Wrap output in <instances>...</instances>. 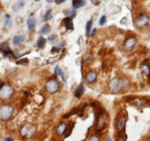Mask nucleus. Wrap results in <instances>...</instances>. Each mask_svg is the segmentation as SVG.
Listing matches in <instances>:
<instances>
[{"label":"nucleus","instance_id":"obj_11","mask_svg":"<svg viewBox=\"0 0 150 141\" xmlns=\"http://www.w3.org/2000/svg\"><path fill=\"white\" fill-rule=\"evenodd\" d=\"M24 39H26V36L24 35H16L13 37V39H12V43H13V45L14 46H17V45H20L21 43H23L24 42Z\"/></svg>","mask_w":150,"mask_h":141},{"label":"nucleus","instance_id":"obj_17","mask_svg":"<svg viewBox=\"0 0 150 141\" xmlns=\"http://www.w3.org/2000/svg\"><path fill=\"white\" fill-rule=\"evenodd\" d=\"M3 27L6 29H9L12 27V17L9 15H5L3 17Z\"/></svg>","mask_w":150,"mask_h":141},{"label":"nucleus","instance_id":"obj_29","mask_svg":"<svg viewBox=\"0 0 150 141\" xmlns=\"http://www.w3.org/2000/svg\"><path fill=\"white\" fill-rule=\"evenodd\" d=\"M89 141H100V139H99V137H98L97 134H92V135L90 137Z\"/></svg>","mask_w":150,"mask_h":141},{"label":"nucleus","instance_id":"obj_1","mask_svg":"<svg viewBox=\"0 0 150 141\" xmlns=\"http://www.w3.org/2000/svg\"><path fill=\"white\" fill-rule=\"evenodd\" d=\"M14 113V106L10 104H2L0 106V120L7 121L12 118Z\"/></svg>","mask_w":150,"mask_h":141},{"label":"nucleus","instance_id":"obj_32","mask_svg":"<svg viewBox=\"0 0 150 141\" xmlns=\"http://www.w3.org/2000/svg\"><path fill=\"white\" fill-rule=\"evenodd\" d=\"M56 38H57L56 36H54V35H52V36H51V37H50V38H49V42H50V43H53V40H54Z\"/></svg>","mask_w":150,"mask_h":141},{"label":"nucleus","instance_id":"obj_12","mask_svg":"<svg viewBox=\"0 0 150 141\" xmlns=\"http://www.w3.org/2000/svg\"><path fill=\"white\" fill-rule=\"evenodd\" d=\"M27 24H28V29H29L30 31H33L35 30V28H36V19L32 15H30L29 17H28Z\"/></svg>","mask_w":150,"mask_h":141},{"label":"nucleus","instance_id":"obj_15","mask_svg":"<svg viewBox=\"0 0 150 141\" xmlns=\"http://www.w3.org/2000/svg\"><path fill=\"white\" fill-rule=\"evenodd\" d=\"M66 130H67V125L65 123H60L59 125L57 126V133H58V135H63L65 132H66Z\"/></svg>","mask_w":150,"mask_h":141},{"label":"nucleus","instance_id":"obj_3","mask_svg":"<svg viewBox=\"0 0 150 141\" xmlns=\"http://www.w3.org/2000/svg\"><path fill=\"white\" fill-rule=\"evenodd\" d=\"M106 119H107V117H106V114H105L104 110H100V111H98V112H97V123H96V128H97V131H98V132H99V131H103V130L105 128V126H106Z\"/></svg>","mask_w":150,"mask_h":141},{"label":"nucleus","instance_id":"obj_5","mask_svg":"<svg viewBox=\"0 0 150 141\" xmlns=\"http://www.w3.org/2000/svg\"><path fill=\"white\" fill-rule=\"evenodd\" d=\"M36 132V127L32 124H26L21 127V135L23 138H31Z\"/></svg>","mask_w":150,"mask_h":141},{"label":"nucleus","instance_id":"obj_13","mask_svg":"<svg viewBox=\"0 0 150 141\" xmlns=\"http://www.w3.org/2000/svg\"><path fill=\"white\" fill-rule=\"evenodd\" d=\"M62 24L66 27L67 30H73V29H74L73 21H72V19H69V17H65V19L62 20Z\"/></svg>","mask_w":150,"mask_h":141},{"label":"nucleus","instance_id":"obj_36","mask_svg":"<svg viewBox=\"0 0 150 141\" xmlns=\"http://www.w3.org/2000/svg\"><path fill=\"white\" fill-rule=\"evenodd\" d=\"M107 141H111V139H110V138H109V140H107Z\"/></svg>","mask_w":150,"mask_h":141},{"label":"nucleus","instance_id":"obj_22","mask_svg":"<svg viewBox=\"0 0 150 141\" xmlns=\"http://www.w3.org/2000/svg\"><path fill=\"white\" fill-rule=\"evenodd\" d=\"M16 64H17V65H24V66H27V65L29 64V60H28L27 58H22V59H20V60H16Z\"/></svg>","mask_w":150,"mask_h":141},{"label":"nucleus","instance_id":"obj_35","mask_svg":"<svg viewBox=\"0 0 150 141\" xmlns=\"http://www.w3.org/2000/svg\"><path fill=\"white\" fill-rule=\"evenodd\" d=\"M2 84H3V82H2V81H1V80H0V87H1V86H2Z\"/></svg>","mask_w":150,"mask_h":141},{"label":"nucleus","instance_id":"obj_19","mask_svg":"<svg viewBox=\"0 0 150 141\" xmlns=\"http://www.w3.org/2000/svg\"><path fill=\"white\" fill-rule=\"evenodd\" d=\"M0 51H1L3 54L10 51L9 45H8V43H7V42H3V43H1V44H0Z\"/></svg>","mask_w":150,"mask_h":141},{"label":"nucleus","instance_id":"obj_20","mask_svg":"<svg viewBox=\"0 0 150 141\" xmlns=\"http://www.w3.org/2000/svg\"><path fill=\"white\" fill-rule=\"evenodd\" d=\"M45 44H46V39L44 38V37H38V39H37V46L39 47V49H44L45 47Z\"/></svg>","mask_w":150,"mask_h":141},{"label":"nucleus","instance_id":"obj_26","mask_svg":"<svg viewBox=\"0 0 150 141\" xmlns=\"http://www.w3.org/2000/svg\"><path fill=\"white\" fill-rule=\"evenodd\" d=\"M91 24H92V21L89 20L88 22H87V26H86V31H87V36L90 35V29H91Z\"/></svg>","mask_w":150,"mask_h":141},{"label":"nucleus","instance_id":"obj_21","mask_svg":"<svg viewBox=\"0 0 150 141\" xmlns=\"http://www.w3.org/2000/svg\"><path fill=\"white\" fill-rule=\"evenodd\" d=\"M51 31V27L49 26V24H45V26H43L42 28H40V33L42 34H49Z\"/></svg>","mask_w":150,"mask_h":141},{"label":"nucleus","instance_id":"obj_2","mask_svg":"<svg viewBox=\"0 0 150 141\" xmlns=\"http://www.w3.org/2000/svg\"><path fill=\"white\" fill-rule=\"evenodd\" d=\"M14 94V88L8 84V83H3L0 87V98L1 100H9Z\"/></svg>","mask_w":150,"mask_h":141},{"label":"nucleus","instance_id":"obj_24","mask_svg":"<svg viewBox=\"0 0 150 141\" xmlns=\"http://www.w3.org/2000/svg\"><path fill=\"white\" fill-rule=\"evenodd\" d=\"M54 74H56V75H59V76H61V77H62V80L65 81V79H63V74H62L61 68H60L59 66H57V67L54 68Z\"/></svg>","mask_w":150,"mask_h":141},{"label":"nucleus","instance_id":"obj_28","mask_svg":"<svg viewBox=\"0 0 150 141\" xmlns=\"http://www.w3.org/2000/svg\"><path fill=\"white\" fill-rule=\"evenodd\" d=\"M105 22H106V16H105V15H102L100 19H99V24H100V26H104Z\"/></svg>","mask_w":150,"mask_h":141},{"label":"nucleus","instance_id":"obj_10","mask_svg":"<svg viewBox=\"0 0 150 141\" xmlns=\"http://www.w3.org/2000/svg\"><path fill=\"white\" fill-rule=\"evenodd\" d=\"M96 79H97V72H95V70H90V72H88V74L86 75V81L88 83L95 82Z\"/></svg>","mask_w":150,"mask_h":141},{"label":"nucleus","instance_id":"obj_6","mask_svg":"<svg viewBox=\"0 0 150 141\" xmlns=\"http://www.w3.org/2000/svg\"><path fill=\"white\" fill-rule=\"evenodd\" d=\"M127 83H128L127 81H125V80H121V79L113 80V81L111 82V89H112V91H114V93H118V91H120L121 89H123V88L126 87V84H127Z\"/></svg>","mask_w":150,"mask_h":141},{"label":"nucleus","instance_id":"obj_30","mask_svg":"<svg viewBox=\"0 0 150 141\" xmlns=\"http://www.w3.org/2000/svg\"><path fill=\"white\" fill-rule=\"evenodd\" d=\"M117 141H126V135H123V137L119 135V137L117 138Z\"/></svg>","mask_w":150,"mask_h":141},{"label":"nucleus","instance_id":"obj_8","mask_svg":"<svg viewBox=\"0 0 150 141\" xmlns=\"http://www.w3.org/2000/svg\"><path fill=\"white\" fill-rule=\"evenodd\" d=\"M136 44V38L135 37H129L125 40V44H123V47L126 51H130Z\"/></svg>","mask_w":150,"mask_h":141},{"label":"nucleus","instance_id":"obj_16","mask_svg":"<svg viewBox=\"0 0 150 141\" xmlns=\"http://www.w3.org/2000/svg\"><path fill=\"white\" fill-rule=\"evenodd\" d=\"M141 70H142V72H143L148 77H150V66H149V64H148V61H143V63H142Z\"/></svg>","mask_w":150,"mask_h":141},{"label":"nucleus","instance_id":"obj_33","mask_svg":"<svg viewBox=\"0 0 150 141\" xmlns=\"http://www.w3.org/2000/svg\"><path fill=\"white\" fill-rule=\"evenodd\" d=\"M3 141H13V139H12V138H5Z\"/></svg>","mask_w":150,"mask_h":141},{"label":"nucleus","instance_id":"obj_31","mask_svg":"<svg viewBox=\"0 0 150 141\" xmlns=\"http://www.w3.org/2000/svg\"><path fill=\"white\" fill-rule=\"evenodd\" d=\"M59 51H60L59 47H52V50H51L52 53H57V52H59Z\"/></svg>","mask_w":150,"mask_h":141},{"label":"nucleus","instance_id":"obj_7","mask_svg":"<svg viewBox=\"0 0 150 141\" xmlns=\"http://www.w3.org/2000/svg\"><path fill=\"white\" fill-rule=\"evenodd\" d=\"M148 22H149V17H148L147 14H140L136 19V26L140 27V28L146 27L148 24Z\"/></svg>","mask_w":150,"mask_h":141},{"label":"nucleus","instance_id":"obj_23","mask_svg":"<svg viewBox=\"0 0 150 141\" xmlns=\"http://www.w3.org/2000/svg\"><path fill=\"white\" fill-rule=\"evenodd\" d=\"M73 128H74V124H70V127L66 130V132H65V134H63V137H65V138H67V137H69V135H70V133H72V130H73Z\"/></svg>","mask_w":150,"mask_h":141},{"label":"nucleus","instance_id":"obj_18","mask_svg":"<svg viewBox=\"0 0 150 141\" xmlns=\"http://www.w3.org/2000/svg\"><path fill=\"white\" fill-rule=\"evenodd\" d=\"M72 5H73V8H80V7H83L86 5V1H83V0H73Z\"/></svg>","mask_w":150,"mask_h":141},{"label":"nucleus","instance_id":"obj_25","mask_svg":"<svg viewBox=\"0 0 150 141\" xmlns=\"http://www.w3.org/2000/svg\"><path fill=\"white\" fill-rule=\"evenodd\" d=\"M51 17H52V10H51V9H47V10H46V14H45V16H44V20H45V21H49Z\"/></svg>","mask_w":150,"mask_h":141},{"label":"nucleus","instance_id":"obj_27","mask_svg":"<svg viewBox=\"0 0 150 141\" xmlns=\"http://www.w3.org/2000/svg\"><path fill=\"white\" fill-rule=\"evenodd\" d=\"M23 5H24V2H23V1H20V2H17V3H16V6H14L13 8H14V10H17L19 8L23 7Z\"/></svg>","mask_w":150,"mask_h":141},{"label":"nucleus","instance_id":"obj_14","mask_svg":"<svg viewBox=\"0 0 150 141\" xmlns=\"http://www.w3.org/2000/svg\"><path fill=\"white\" fill-rule=\"evenodd\" d=\"M83 94H84V84H83V83H80V84L77 86V88H76L74 95H75L76 98H79V97H81Z\"/></svg>","mask_w":150,"mask_h":141},{"label":"nucleus","instance_id":"obj_9","mask_svg":"<svg viewBox=\"0 0 150 141\" xmlns=\"http://www.w3.org/2000/svg\"><path fill=\"white\" fill-rule=\"evenodd\" d=\"M126 120H127V117L123 114V116H120L118 121H117V130L119 132H123L125 131V127H126Z\"/></svg>","mask_w":150,"mask_h":141},{"label":"nucleus","instance_id":"obj_4","mask_svg":"<svg viewBox=\"0 0 150 141\" xmlns=\"http://www.w3.org/2000/svg\"><path fill=\"white\" fill-rule=\"evenodd\" d=\"M59 88H60L59 82H58V80H56L54 77L49 79V80L46 81V83H45V89H46L49 93H51V94L57 93V91L59 90Z\"/></svg>","mask_w":150,"mask_h":141},{"label":"nucleus","instance_id":"obj_34","mask_svg":"<svg viewBox=\"0 0 150 141\" xmlns=\"http://www.w3.org/2000/svg\"><path fill=\"white\" fill-rule=\"evenodd\" d=\"M62 2H63V0H57L56 1V3H62Z\"/></svg>","mask_w":150,"mask_h":141}]
</instances>
